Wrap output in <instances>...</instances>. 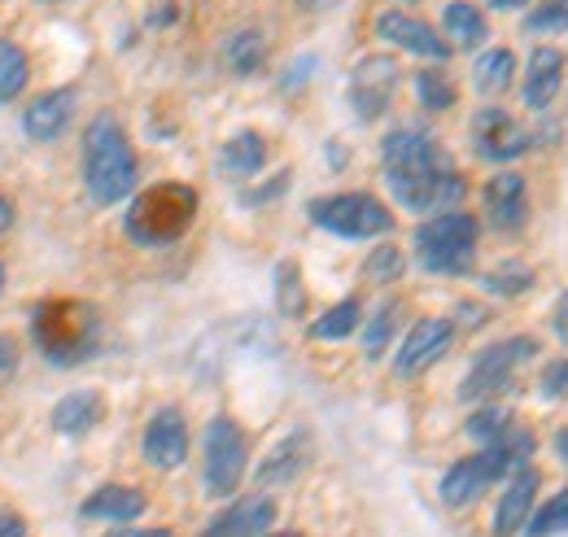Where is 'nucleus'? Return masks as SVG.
Instances as JSON below:
<instances>
[{"label": "nucleus", "mask_w": 568, "mask_h": 537, "mask_svg": "<svg viewBox=\"0 0 568 537\" xmlns=\"http://www.w3.org/2000/svg\"><path fill=\"white\" fill-rule=\"evenodd\" d=\"M36 328V341L44 349L49 363L58 367H71V363H83L92 349H97V336H101V320L92 306L83 302H44L31 320Z\"/></svg>", "instance_id": "obj_3"}, {"label": "nucleus", "mask_w": 568, "mask_h": 537, "mask_svg": "<svg viewBox=\"0 0 568 537\" xmlns=\"http://www.w3.org/2000/svg\"><path fill=\"white\" fill-rule=\"evenodd\" d=\"M223 62L236 70V74H254L267 62V36L245 27V31H232L227 44H223Z\"/></svg>", "instance_id": "obj_26"}, {"label": "nucleus", "mask_w": 568, "mask_h": 537, "mask_svg": "<svg viewBox=\"0 0 568 537\" xmlns=\"http://www.w3.org/2000/svg\"><path fill=\"white\" fill-rule=\"evenodd\" d=\"M507 428H511V411H503V406H481V411H473V419H468V437L481 442V446H490Z\"/></svg>", "instance_id": "obj_35"}, {"label": "nucleus", "mask_w": 568, "mask_h": 537, "mask_svg": "<svg viewBox=\"0 0 568 537\" xmlns=\"http://www.w3.org/2000/svg\"><path fill=\"white\" fill-rule=\"evenodd\" d=\"M503 476H511L507 459L498 455L495 446H481V455L459 459L455 468L442 476L437 494H442V503H446V507H468V503H477V498H481L495 480H503Z\"/></svg>", "instance_id": "obj_9"}, {"label": "nucleus", "mask_w": 568, "mask_h": 537, "mask_svg": "<svg viewBox=\"0 0 568 537\" xmlns=\"http://www.w3.org/2000/svg\"><path fill=\"white\" fill-rule=\"evenodd\" d=\"M394 320H398V306H394V302H385V306H381V311L367 320V328H363V349H367V358H381V354L389 349Z\"/></svg>", "instance_id": "obj_34"}, {"label": "nucleus", "mask_w": 568, "mask_h": 537, "mask_svg": "<svg viewBox=\"0 0 568 537\" xmlns=\"http://www.w3.org/2000/svg\"><path fill=\"white\" fill-rule=\"evenodd\" d=\"M473 135H477V153L490 158V162H511V158H520V153L534 144L529 132H525L507 110H498V105H486V110L473 119Z\"/></svg>", "instance_id": "obj_14"}, {"label": "nucleus", "mask_w": 568, "mask_h": 537, "mask_svg": "<svg viewBox=\"0 0 568 537\" xmlns=\"http://www.w3.org/2000/svg\"><path fill=\"white\" fill-rule=\"evenodd\" d=\"M276 537H302V534H276Z\"/></svg>", "instance_id": "obj_49"}, {"label": "nucleus", "mask_w": 568, "mask_h": 537, "mask_svg": "<svg viewBox=\"0 0 568 537\" xmlns=\"http://www.w3.org/2000/svg\"><path fill=\"white\" fill-rule=\"evenodd\" d=\"M18 372V345L13 336H0V381H9Z\"/></svg>", "instance_id": "obj_39"}, {"label": "nucleus", "mask_w": 568, "mask_h": 537, "mask_svg": "<svg viewBox=\"0 0 568 537\" xmlns=\"http://www.w3.org/2000/svg\"><path fill=\"white\" fill-rule=\"evenodd\" d=\"M376 36L389 40V44H398V49H407V53H416V58H433V62H446V58H450V44H446L428 22L403 13V9L381 13V18H376Z\"/></svg>", "instance_id": "obj_15"}, {"label": "nucleus", "mask_w": 568, "mask_h": 537, "mask_svg": "<svg viewBox=\"0 0 568 537\" xmlns=\"http://www.w3.org/2000/svg\"><path fill=\"white\" fill-rule=\"evenodd\" d=\"M193 219H197V193L189 184H153L132 202L123 227L136 245L162 250V245H175L193 227Z\"/></svg>", "instance_id": "obj_2"}, {"label": "nucleus", "mask_w": 568, "mask_h": 537, "mask_svg": "<svg viewBox=\"0 0 568 537\" xmlns=\"http://www.w3.org/2000/svg\"><path fill=\"white\" fill-rule=\"evenodd\" d=\"M223 171L227 175H236V180H250V175H258L263 171V162H267V140L258 132H236L227 144H223Z\"/></svg>", "instance_id": "obj_24"}, {"label": "nucleus", "mask_w": 568, "mask_h": 537, "mask_svg": "<svg viewBox=\"0 0 568 537\" xmlns=\"http://www.w3.org/2000/svg\"><path fill=\"white\" fill-rule=\"evenodd\" d=\"M556 446H560V455H565V464H568V428L556 433Z\"/></svg>", "instance_id": "obj_45"}, {"label": "nucleus", "mask_w": 568, "mask_h": 537, "mask_svg": "<svg viewBox=\"0 0 568 537\" xmlns=\"http://www.w3.org/2000/svg\"><path fill=\"white\" fill-rule=\"evenodd\" d=\"M538 485H542V476H538L534 468H520L516 476H507V489H503L498 511H495V534L498 537H511L516 529H525V525H529V511H534Z\"/></svg>", "instance_id": "obj_19"}, {"label": "nucleus", "mask_w": 568, "mask_h": 537, "mask_svg": "<svg viewBox=\"0 0 568 537\" xmlns=\"http://www.w3.org/2000/svg\"><path fill=\"white\" fill-rule=\"evenodd\" d=\"M44 4H67V0H44Z\"/></svg>", "instance_id": "obj_48"}, {"label": "nucleus", "mask_w": 568, "mask_h": 537, "mask_svg": "<svg viewBox=\"0 0 568 537\" xmlns=\"http://www.w3.org/2000/svg\"><path fill=\"white\" fill-rule=\"evenodd\" d=\"M27 83H31V58H27V49L13 44V40H0V105L18 101L27 92Z\"/></svg>", "instance_id": "obj_27"}, {"label": "nucleus", "mask_w": 568, "mask_h": 537, "mask_svg": "<svg viewBox=\"0 0 568 537\" xmlns=\"http://www.w3.org/2000/svg\"><path fill=\"white\" fill-rule=\"evenodd\" d=\"M144 494L132 485H101L92 498H83L79 516L83 520H110V525H132L144 516Z\"/></svg>", "instance_id": "obj_20"}, {"label": "nucleus", "mask_w": 568, "mask_h": 537, "mask_svg": "<svg viewBox=\"0 0 568 537\" xmlns=\"http://www.w3.org/2000/svg\"><path fill=\"white\" fill-rule=\"evenodd\" d=\"M477 219L468 210H442L420 223L416 232V254L437 275H464L477 259Z\"/></svg>", "instance_id": "obj_4"}, {"label": "nucleus", "mask_w": 568, "mask_h": 537, "mask_svg": "<svg viewBox=\"0 0 568 537\" xmlns=\"http://www.w3.org/2000/svg\"><path fill=\"white\" fill-rule=\"evenodd\" d=\"M495 9H516V4H525V0H490Z\"/></svg>", "instance_id": "obj_46"}, {"label": "nucleus", "mask_w": 568, "mask_h": 537, "mask_svg": "<svg viewBox=\"0 0 568 537\" xmlns=\"http://www.w3.org/2000/svg\"><path fill=\"white\" fill-rule=\"evenodd\" d=\"M105 537H171L166 529H114V534Z\"/></svg>", "instance_id": "obj_43"}, {"label": "nucleus", "mask_w": 568, "mask_h": 537, "mask_svg": "<svg viewBox=\"0 0 568 537\" xmlns=\"http://www.w3.org/2000/svg\"><path fill=\"white\" fill-rule=\"evenodd\" d=\"M568 394V358H556L542 372V398H565Z\"/></svg>", "instance_id": "obj_38"}, {"label": "nucleus", "mask_w": 568, "mask_h": 537, "mask_svg": "<svg viewBox=\"0 0 568 537\" xmlns=\"http://www.w3.org/2000/svg\"><path fill=\"white\" fill-rule=\"evenodd\" d=\"M525 534L529 537H556V534H568V485L565 489H556L551 494V503L525 525Z\"/></svg>", "instance_id": "obj_31"}, {"label": "nucleus", "mask_w": 568, "mask_h": 537, "mask_svg": "<svg viewBox=\"0 0 568 537\" xmlns=\"http://www.w3.org/2000/svg\"><path fill=\"white\" fill-rule=\"evenodd\" d=\"M486 288H490V293H503V297L529 293V288H534V271L525 267V263H516V259H507V263H498L495 271H486Z\"/></svg>", "instance_id": "obj_32"}, {"label": "nucleus", "mask_w": 568, "mask_h": 537, "mask_svg": "<svg viewBox=\"0 0 568 537\" xmlns=\"http://www.w3.org/2000/svg\"><path fill=\"white\" fill-rule=\"evenodd\" d=\"M511 79H516V58H511L507 49H490V53H481V58H477V67H473V83H477V92H486V97L507 92V88H511Z\"/></svg>", "instance_id": "obj_28"}, {"label": "nucleus", "mask_w": 568, "mask_h": 537, "mask_svg": "<svg viewBox=\"0 0 568 537\" xmlns=\"http://www.w3.org/2000/svg\"><path fill=\"white\" fill-rule=\"evenodd\" d=\"M306 459H311V437L306 433L284 437L281 446L258 464V485H288L297 472L306 468Z\"/></svg>", "instance_id": "obj_23"}, {"label": "nucleus", "mask_w": 568, "mask_h": 537, "mask_svg": "<svg viewBox=\"0 0 568 537\" xmlns=\"http://www.w3.org/2000/svg\"><path fill=\"white\" fill-rule=\"evenodd\" d=\"M442 27H446V36H450L459 49H477V44L490 36V27H486L481 9H477V4H468V0H450V4H446V13H442Z\"/></svg>", "instance_id": "obj_25"}, {"label": "nucleus", "mask_w": 568, "mask_h": 537, "mask_svg": "<svg viewBox=\"0 0 568 537\" xmlns=\"http://www.w3.org/2000/svg\"><path fill=\"white\" fill-rule=\"evenodd\" d=\"M534 36H556V31H568V0H547V4H538L534 13H529V22H525Z\"/></svg>", "instance_id": "obj_36"}, {"label": "nucleus", "mask_w": 568, "mask_h": 537, "mask_svg": "<svg viewBox=\"0 0 568 537\" xmlns=\"http://www.w3.org/2000/svg\"><path fill=\"white\" fill-rule=\"evenodd\" d=\"M551 324H556V336H560V341L568 345V293L560 297V302H556V315H551Z\"/></svg>", "instance_id": "obj_41"}, {"label": "nucleus", "mask_w": 568, "mask_h": 537, "mask_svg": "<svg viewBox=\"0 0 568 537\" xmlns=\"http://www.w3.org/2000/svg\"><path fill=\"white\" fill-rule=\"evenodd\" d=\"M534 349H538V341L534 336H507V341H495L490 349H481V358L473 363V372L464 376V385H459V394L468 398V403H486V398H495L503 389H511V381H516V372L534 358Z\"/></svg>", "instance_id": "obj_8"}, {"label": "nucleus", "mask_w": 568, "mask_h": 537, "mask_svg": "<svg viewBox=\"0 0 568 537\" xmlns=\"http://www.w3.org/2000/svg\"><path fill=\"white\" fill-rule=\"evenodd\" d=\"M281 311L284 315H302V306H306V293H302V284H297V267L293 263H281Z\"/></svg>", "instance_id": "obj_37"}, {"label": "nucleus", "mask_w": 568, "mask_h": 537, "mask_svg": "<svg viewBox=\"0 0 568 537\" xmlns=\"http://www.w3.org/2000/svg\"><path fill=\"white\" fill-rule=\"evenodd\" d=\"M394 88H398V62L394 58H363L351 74V105L363 123L381 119L394 101Z\"/></svg>", "instance_id": "obj_10"}, {"label": "nucleus", "mask_w": 568, "mask_h": 537, "mask_svg": "<svg viewBox=\"0 0 568 537\" xmlns=\"http://www.w3.org/2000/svg\"><path fill=\"white\" fill-rule=\"evenodd\" d=\"M450 341H455V324L450 320H420V324H412V333L403 336V345H398L394 372L398 376H420L450 349Z\"/></svg>", "instance_id": "obj_12"}, {"label": "nucleus", "mask_w": 568, "mask_h": 537, "mask_svg": "<svg viewBox=\"0 0 568 537\" xmlns=\"http://www.w3.org/2000/svg\"><path fill=\"white\" fill-rule=\"evenodd\" d=\"M0 288H4V263H0Z\"/></svg>", "instance_id": "obj_47"}, {"label": "nucleus", "mask_w": 568, "mask_h": 537, "mask_svg": "<svg viewBox=\"0 0 568 537\" xmlns=\"http://www.w3.org/2000/svg\"><path fill=\"white\" fill-rule=\"evenodd\" d=\"M560 83H565V53L551 49V44L534 49L529 70H525V105H529V110H547V105L556 101Z\"/></svg>", "instance_id": "obj_21"}, {"label": "nucleus", "mask_w": 568, "mask_h": 537, "mask_svg": "<svg viewBox=\"0 0 568 537\" xmlns=\"http://www.w3.org/2000/svg\"><path fill=\"white\" fill-rule=\"evenodd\" d=\"M416 92H420V105L425 110H450L459 101L455 83L446 79V70H420L416 74Z\"/></svg>", "instance_id": "obj_30"}, {"label": "nucleus", "mask_w": 568, "mask_h": 537, "mask_svg": "<svg viewBox=\"0 0 568 537\" xmlns=\"http://www.w3.org/2000/svg\"><path fill=\"white\" fill-rule=\"evenodd\" d=\"M311 223L333 232V236H346V241H372V236H385L394 232V214L389 205L376 202L372 193H333V197H315L311 202Z\"/></svg>", "instance_id": "obj_5"}, {"label": "nucleus", "mask_w": 568, "mask_h": 537, "mask_svg": "<svg viewBox=\"0 0 568 537\" xmlns=\"http://www.w3.org/2000/svg\"><path fill=\"white\" fill-rule=\"evenodd\" d=\"M407 267V259H403V250L398 245H376L372 254H367V263H363V275L372 280V284H394L398 275Z\"/></svg>", "instance_id": "obj_33"}, {"label": "nucleus", "mask_w": 568, "mask_h": 537, "mask_svg": "<svg viewBox=\"0 0 568 537\" xmlns=\"http://www.w3.org/2000/svg\"><path fill=\"white\" fill-rule=\"evenodd\" d=\"M486 219L495 223L498 232L525 227V219H529V189H525V175L498 171L495 180L486 184Z\"/></svg>", "instance_id": "obj_17"}, {"label": "nucleus", "mask_w": 568, "mask_h": 537, "mask_svg": "<svg viewBox=\"0 0 568 537\" xmlns=\"http://www.w3.org/2000/svg\"><path fill=\"white\" fill-rule=\"evenodd\" d=\"M389 193L398 197L403 210L416 214H442V210H459L468 184L459 180L455 166H437V171H385Z\"/></svg>", "instance_id": "obj_7"}, {"label": "nucleus", "mask_w": 568, "mask_h": 537, "mask_svg": "<svg viewBox=\"0 0 568 537\" xmlns=\"http://www.w3.org/2000/svg\"><path fill=\"white\" fill-rule=\"evenodd\" d=\"M141 175L136 149L114 114H97L83 132V184L97 205H119L132 197Z\"/></svg>", "instance_id": "obj_1"}, {"label": "nucleus", "mask_w": 568, "mask_h": 537, "mask_svg": "<svg viewBox=\"0 0 568 537\" xmlns=\"http://www.w3.org/2000/svg\"><path fill=\"white\" fill-rule=\"evenodd\" d=\"M342 0H302V9H315V13H324V9H337Z\"/></svg>", "instance_id": "obj_44"}, {"label": "nucleus", "mask_w": 568, "mask_h": 537, "mask_svg": "<svg viewBox=\"0 0 568 537\" xmlns=\"http://www.w3.org/2000/svg\"><path fill=\"white\" fill-rule=\"evenodd\" d=\"M144 459L153 468L171 472L189 459V424L180 415V406H162L153 411V419L144 424V442H141Z\"/></svg>", "instance_id": "obj_11"}, {"label": "nucleus", "mask_w": 568, "mask_h": 537, "mask_svg": "<svg viewBox=\"0 0 568 537\" xmlns=\"http://www.w3.org/2000/svg\"><path fill=\"white\" fill-rule=\"evenodd\" d=\"M9 227H13V202H9L4 193H0V236H4Z\"/></svg>", "instance_id": "obj_42"}, {"label": "nucleus", "mask_w": 568, "mask_h": 537, "mask_svg": "<svg viewBox=\"0 0 568 537\" xmlns=\"http://www.w3.org/2000/svg\"><path fill=\"white\" fill-rule=\"evenodd\" d=\"M71 119H74V88H58V92H44V97H36V101L27 105L22 128H27L31 140L49 144V140H58V135H67Z\"/></svg>", "instance_id": "obj_18"}, {"label": "nucleus", "mask_w": 568, "mask_h": 537, "mask_svg": "<svg viewBox=\"0 0 568 537\" xmlns=\"http://www.w3.org/2000/svg\"><path fill=\"white\" fill-rule=\"evenodd\" d=\"M358 320H363V306H358L355 297H346V302H337L333 311H324V315L311 324V336H315V341H342V336L355 333Z\"/></svg>", "instance_id": "obj_29"}, {"label": "nucleus", "mask_w": 568, "mask_h": 537, "mask_svg": "<svg viewBox=\"0 0 568 537\" xmlns=\"http://www.w3.org/2000/svg\"><path fill=\"white\" fill-rule=\"evenodd\" d=\"M272 525H276V498L250 494V498H236L223 516H214L202 537H263L272 534Z\"/></svg>", "instance_id": "obj_16"}, {"label": "nucleus", "mask_w": 568, "mask_h": 537, "mask_svg": "<svg viewBox=\"0 0 568 537\" xmlns=\"http://www.w3.org/2000/svg\"><path fill=\"white\" fill-rule=\"evenodd\" d=\"M245 468H250V442H245L241 424L227 419V415H214L211 428H206V459H202L206 494L232 498L245 480Z\"/></svg>", "instance_id": "obj_6"}, {"label": "nucleus", "mask_w": 568, "mask_h": 537, "mask_svg": "<svg viewBox=\"0 0 568 537\" xmlns=\"http://www.w3.org/2000/svg\"><path fill=\"white\" fill-rule=\"evenodd\" d=\"M0 537H27V520L22 516H0Z\"/></svg>", "instance_id": "obj_40"}, {"label": "nucleus", "mask_w": 568, "mask_h": 537, "mask_svg": "<svg viewBox=\"0 0 568 537\" xmlns=\"http://www.w3.org/2000/svg\"><path fill=\"white\" fill-rule=\"evenodd\" d=\"M381 158H385V171H437V166H450L446 149L420 128L389 132L385 144H381Z\"/></svg>", "instance_id": "obj_13"}, {"label": "nucleus", "mask_w": 568, "mask_h": 537, "mask_svg": "<svg viewBox=\"0 0 568 537\" xmlns=\"http://www.w3.org/2000/svg\"><path fill=\"white\" fill-rule=\"evenodd\" d=\"M101 415H105V398L92 394V389H79V394H67L62 403L53 406V428L62 437H83V433H92L101 424Z\"/></svg>", "instance_id": "obj_22"}]
</instances>
